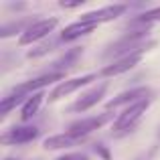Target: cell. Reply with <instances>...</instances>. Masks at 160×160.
I'll return each instance as SVG.
<instances>
[{
  "label": "cell",
  "instance_id": "cell-1",
  "mask_svg": "<svg viewBox=\"0 0 160 160\" xmlns=\"http://www.w3.org/2000/svg\"><path fill=\"white\" fill-rule=\"evenodd\" d=\"M150 102H152V99H146V102L134 103V106L126 108L122 113H118L116 122H113V134H116V136H122V134L132 132V130L138 126V122L144 118V113L148 112Z\"/></svg>",
  "mask_w": 160,
  "mask_h": 160
},
{
  "label": "cell",
  "instance_id": "cell-2",
  "mask_svg": "<svg viewBox=\"0 0 160 160\" xmlns=\"http://www.w3.org/2000/svg\"><path fill=\"white\" fill-rule=\"evenodd\" d=\"M109 120H113V113H112V112H103V113H99V116L81 118V120L71 122V124L67 126L65 132L71 134V136H75V138H83V140H85V138L89 136L91 132L99 130L102 126H106Z\"/></svg>",
  "mask_w": 160,
  "mask_h": 160
},
{
  "label": "cell",
  "instance_id": "cell-3",
  "mask_svg": "<svg viewBox=\"0 0 160 160\" xmlns=\"http://www.w3.org/2000/svg\"><path fill=\"white\" fill-rule=\"evenodd\" d=\"M57 24H59V18H55V16L35 20V22L18 37V45H32V43H39L45 37H51V32L57 28Z\"/></svg>",
  "mask_w": 160,
  "mask_h": 160
},
{
  "label": "cell",
  "instance_id": "cell-4",
  "mask_svg": "<svg viewBox=\"0 0 160 160\" xmlns=\"http://www.w3.org/2000/svg\"><path fill=\"white\" fill-rule=\"evenodd\" d=\"M146 99H152V89L148 85H142V87H132L128 91H122L120 95H116L113 99H109L106 103V112H112V109H118L122 106L130 108L134 103H140L146 102Z\"/></svg>",
  "mask_w": 160,
  "mask_h": 160
},
{
  "label": "cell",
  "instance_id": "cell-5",
  "mask_svg": "<svg viewBox=\"0 0 160 160\" xmlns=\"http://www.w3.org/2000/svg\"><path fill=\"white\" fill-rule=\"evenodd\" d=\"M93 79H98V75L95 73H87V75H81V77H73V79H65V81L57 83L55 85V89L49 93V102H59V99L67 98V95L75 93V91H79L81 87H85L87 83H91Z\"/></svg>",
  "mask_w": 160,
  "mask_h": 160
},
{
  "label": "cell",
  "instance_id": "cell-6",
  "mask_svg": "<svg viewBox=\"0 0 160 160\" xmlns=\"http://www.w3.org/2000/svg\"><path fill=\"white\" fill-rule=\"evenodd\" d=\"M41 136V130L37 126H12L10 130L0 136V142L2 144H12V146H18V144H28V142H35L37 138Z\"/></svg>",
  "mask_w": 160,
  "mask_h": 160
},
{
  "label": "cell",
  "instance_id": "cell-7",
  "mask_svg": "<svg viewBox=\"0 0 160 160\" xmlns=\"http://www.w3.org/2000/svg\"><path fill=\"white\" fill-rule=\"evenodd\" d=\"M61 79H65V73H53V71H51V73H45V75H41V77H35V79H31V81L20 83V85H14L10 89V93L28 98V95L41 91L43 87L51 85V83H55V81H61Z\"/></svg>",
  "mask_w": 160,
  "mask_h": 160
},
{
  "label": "cell",
  "instance_id": "cell-8",
  "mask_svg": "<svg viewBox=\"0 0 160 160\" xmlns=\"http://www.w3.org/2000/svg\"><path fill=\"white\" fill-rule=\"evenodd\" d=\"M126 10H128V4H109V6L98 8V10L85 12V14L79 16V20L81 22H91V24H102V22H109V20L122 16Z\"/></svg>",
  "mask_w": 160,
  "mask_h": 160
},
{
  "label": "cell",
  "instance_id": "cell-9",
  "mask_svg": "<svg viewBox=\"0 0 160 160\" xmlns=\"http://www.w3.org/2000/svg\"><path fill=\"white\" fill-rule=\"evenodd\" d=\"M106 91H108V83L93 85L91 89L83 91L81 98H79L75 103H71L69 112H79V113H83V112H87V109H91L93 106H98V103L102 102V98L106 95Z\"/></svg>",
  "mask_w": 160,
  "mask_h": 160
},
{
  "label": "cell",
  "instance_id": "cell-10",
  "mask_svg": "<svg viewBox=\"0 0 160 160\" xmlns=\"http://www.w3.org/2000/svg\"><path fill=\"white\" fill-rule=\"evenodd\" d=\"M144 53H134V55H128L124 59H118V61H109L102 71H99V77H116V75H122V73H128L130 69H134L136 65H140Z\"/></svg>",
  "mask_w": 160,
  "mask_h": 160
},
{
  "label": "cell",
  "instance_id": "cell-11",
  "mask_svg": "<svg viewBox=\"0 0 160 160\" xmlns=\"http://www.w3.org/2000/svg\"><path fill=\"white\" fill-rule=\"evenodd\" d=\"M83 138H75L71 134L63 132V134H53V136L45 138L43 148L45 150H67V148H73V146H79Z\"/></svg>",
  "mask_w": 160,
  "mask_h": 160
},
{
  "label": "cell",
  "instance_id": "cell-12",
  "mask_svg": "<svg viewBox=\"0 0 160 160\" xmlns=\"http://www.w3.org/2000/svg\"><path fill=\"white\" fill-rule=\"evenodd\" d=\"M95 28H98V24H91V22H81V20H77V22H71V24H67V27L63 28L61 41H63V43L77 41V39H81V37L93 32Z\"/></svg>",
  "mask_w": 160,
  "mask_h": 160
},
{
  "label": "cell",
  "instance_id": "cell-13",
  "mask_svg": "<svg viewBox=\"0 0 160 160\" xmlns=\"http://www.w3.org/2000/svg\"><path fill=\"white\" fill-rule=\"evenodd\" d=\"M83 55V49L81 47H73L69 49L65 55H61V57L57 59V61H53V73H65L67 69H71V67H75V63H77V59Z\"/></svg>",
  "mask_w": 160,
  "mask_h": 160
},
{
  "label": "cell",
  "instance_id": "cell-14",
  "mask_svg": "<svg viewBox=\"0 0 160 160\" xmlns=\"http://www.w3.org/2000/svg\"><path fill=\"white\" fill-rule=\"evenodd\" d=\"M43 99H45L43 91H37V93L28 95V99L22 103V108H20V120L22 122L32 120V118L37 116V112L41 109V106H43Z\"/></svg>",
  "mask_w": 160,
  "mask_h": 160
},
{
  "label": "cell",
  "instance_id": "cell-15",
  "mask_svg": "<svg viewBox=\"0 0 160 160\" xmlns=\"http://www.w3.org/2000/svg\"><path fill=\"white\" fill-rule=\"evenodd\" d=\"M32 22H35V20H31V18H22V20H16V22H8V24H4V27L0 28V37H2V39H8V37L16 35V32L22 35Z\"/></svg>",
  "mask_w": 160,
  "mask_h": 160
},
{
  "label": "cell",
  "instance_id": "cell-16",
  "mask_svg": "<svg viewBox=\"0 0 160 160\" xmlns=\"http://www.w3.org/2000/svg\"><path fill=\"white\" fill-rule=\"evenodd\" d=\"M28 98H22V95H16V93H8L2 98V102H0V116L6 118L8 112H10L12 108H16L18 103H24Z\"/></svg>",
  "mask_w": 160,
  "mask_h": 160
},
{
  "label": "cell",
  "instance_id": "cell-17",
  "mask_svg": "<svg viewBox=\"0 0 160 160\" xmlns=\"http://www.w3.org/2000/svg\"><path fill=\"white\" fill-rule=\"evenodd\" d=\"M55 45H57V39H49V41H45V43H41L39 47L31 49V51L27 53V57L28 59H39V57H43V55L51 53L53 49H55Z\"/></svg>",
  "mask_w": 160,
  "mask_h": 160
},
{
  "label": "cell",
  "instance_id": "cell-18",
  "mask_svg": "<svg viewBox=\"0 0 160 160\" xmlns=\"http://www.w3.org/2000/svg\"><path fill=\"white\" fill-rule=\"evenodd\" d=\"M136 18H140L142 22H148V24L160 22V6H156V8H150V10L142 12V14H138Z\"/></svg>",
  "mask_w": 160,
  "mask_h": 160
},
{
  "label": "cell",
  "instance_id": "cell-19",
  "mask_svg": "<svg viewBox=\"0 0 160 160\" xmlns=\"http://www.w3.org/2000/svg\"><path fill=\"white\" fill-rule=\"evenodd\" d=\"M83 4H85V0H75V2H67V0H61V2H59V6H61L63 10H73V8H81Z\"/></svg>",
  "mask_w": 160,
  "mask_h": 160
},
{
  "label": "cell",
  "instance_id": "cell-20",
  "mask_svg": "<svg viewBox=\"0 0 160 160\" xmlns=\"http://www.w3.org/2000/svg\"><path fill=\"white\" fill-rule=\"evenodd\" d=\"M57 160H89V156H87V154H81V152H67Z\"/></svg>",
  "mask_w": 160,
  "mask_h": 160
},
{
  "label": "cell",
  "instance_id": "cell-21",
  "mask_svg": "<svg viewBox=\"0 0 160 160\" xmlns=\"http://www.w3.org/2000/svg\"><path fill=\"white\" fill-rule=\"evenodd\" d=\"M95 152H98V154H102V156L106 158V160H109V154H108V150L103 148L102 144H98V146H95Z\"/></svg>",
  "mask_w": 160,
  "mask_h": 160
},
{
  "label": "cell",
  "instance_id": "cell-22",
  "mask_svg": "<svg viewBox=\"0 0 160 160\" xmlns=\"http://www.w3.org/2000/svg\"><path fill=\"white\" fill-rule=\"evenodd\" d=\"M4 160H16V158H4Z\"/></svg>",
  "mask_w": 160,
  "mask_h": 160
},
{
  "label": "cell",
  "instance_id": "cell-23",
  "mask_svg": "<svg viewBox=\"0 0 160 160\" xmlns=\"http://www.w3.org/2000/svg\"><path fill=\"white\" fill-rule=\"evenodd\" d=\"M158 138H160V132H158Z\"/></svg>",
  "mask_w": 160,
  "mask_h": 160
}]
</instances>
